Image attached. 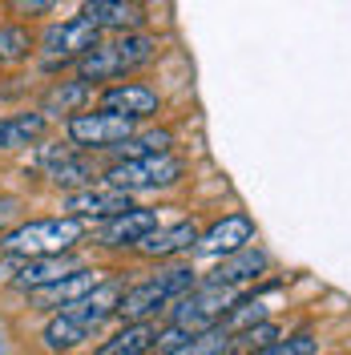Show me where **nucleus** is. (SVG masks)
<instances>
[{
	"label": "nucleus",
	"mask_w": 351,
	"mask_h": 355,
	"mask_svg": "<svg viewBox=\"0 0 351 355\" xmlns=\"http://www.w3.org/2000/svg\"><path fill=\"white\" fill-rule=\"evenodd\" d=\"M121 295H126V283H121V279H105L101 287H93L89 295H81L77 303L61 307L41 331L44 347H49V352H73V347H81L105 319H117Z\"/></svg>",
	"instance_id": "nucleus-1"
},
{
	"label": "nucleus",
	"mask_w": 351,
	"mask_h": 355,
	"mask_svg": "<svg viewBox=\"0 0 351 355\" xmlns=\"http://www.w3.org/2000/svg\"><path fill=\"white\" fill-rule=\"evenodd\" d=\"M194 287H198V270L190 263L162 266L150 279L126 287L121 303H117V319H121V323H150L154 315L170 311L186 291H194Z\"/></svg>",
	"instance_id": "nucleus-2"
},
{
	"label": "nucleus",
	"mask_w": 351,
	"mask_h": 355,
	"mask_svg": "<svg viewBox=\"0 0 351 355\" xmlns=\"http://www.w3.org/2000/svg\"><path fill=\"white\" fill-rule=\"evenodd\" d=\"M89 222L81 218H33L12 226L8 234H0V250L17 254V259H49V254H69L73 246L85 239Z\"/></svg>",
	"instance_id": "nucleus-3"
},
{
	"label": "nucleus",
	"mask_w": 351,
	"mask_h": 355,
	"mask_svg": "<svg viewBox=\"0 0 351 355\" xmlns=\"http://www.w3.org/2000/svg\"><path fill=\"white\" fill-rule=\"evenodd\" d=\"M157 57V41L150 33H121L113 41H101L93 53H85L77 61V77L81 81H113V77H126L133 69L150 65Z\"/></svg>",
	"instance_id": "nucleus-4"
},
{
	"label": "nucleus",
	"mask_w": 351,
	"mask_h": 355,
	"mask_svg": "<svg viewBox=\"0 0 351 355\" xmlns=\"http://www.w3.org/2000/svg\"><path fill=\"white\" fill-rule=\"evenodd\" d=\"M242 291L234 287H210V283H198L194 291H186L174 307L166 311L170 315V327H182V331H206V327H219L226 323V315L239 307Z\"/></svg>",
	"instance_id": "nucleus-5"
},
{
	"label": "nucleus",
	"mask_w": 351,
	"mask_h": 355,
	"mask_svg": "<svg viewBox=\"0 0 351 355\" xmlns=\"http://www.w3.org/2000/svg\"><path fill=\"white\" fill-rule=\"evenodd\" d=\"M186 174L182 157L174 154H150V157H126V162H113L110 170L101 174L105 186H117L126 194H150V190H166L178 186Z\"/></svg>",
	"instance_id": "nucleus-6"
},
{
	"label": "nucleus",
	"mask_w": 351,
	"mask_h": 355,
	"mask_svg": "<svg viewBox=\"0 0 351 355\" xmlns=\"http://www.w3.org/2000/svg\"><path fill=\"white\" fill-rule=\"evenodd\" d=\"M137 121L133 117H121V113H110V110H93V113H73L65 121V133L77 150H113L121 141H130Z\"/></svg>",
	"instance_id": "nucleus-7"
},
{
	"label": "nucleus",
	"mask_w": 351,
	"mask_h": 355,
	"mask_svg": "<svg viewBox=\"0 0 351 355\" xmlns=\"http://www.w3.org/2000/svg\"><path fill=\"white\" fill-rule=\"evenodd\" d=\"M37 166L44 170V178H49L57 190H69V194L89 190V186L101 182V170L93 166V157H85L73 141H69V146H41V150H37Z\"/></svg>",
	"instance_id": "nucleus-8"
},
{
	"label": "nucleus",
	"mask_w": 351,
	"mask_h": 355,
	"mask_svg": "<svg viewBox=\"0 0 351 355\" xmlns=\"http://www.w3.org/2000/svg\"><path fill=\"white\" fill-rule=\"evenodd\" d=\"M101 44V28H93L89 21L73 17V21H57L41 33V53H44V69L69 65L81 61L85 53H93Z\"/></svg>",
	"instance_id": "nucleus-9"
},
{
	"label": "nucleus",
	"mask_w": 351,
	"mask_h": 355,
	"mask_svg": "<svg viewBox=\"0 0 351 355\" xmlns=\"http://www.w3.org/2000/svg\"><path fill=\"white\" fill-rule=\"evenodd\" d=\"M250 243H255V218L242 214V210H234V214H222L214 226L202 230L194 254H202V259H226V254L246 250Z\"/></svg>",
	"instance_id": "nucleus-10"
},
{
	"label": "nucleus",
	"mask_w": 351,
	"mask_h": 355,
	"mask_svg": "<svg viewBox=\"0 0 351 355\" xmlns=\"http://www.w3.org/2000/svg\"><path fill=\"white\" fill-rule=\"evenodd\" d=\"M133 210V198L117 186H89V190H77V194H65V214L69 218H81V222H110L117 214Z\"/></svg>",
	"instance_id": "nucleus-11"
},
{
	"label": "nucleus",
	"mask_w": 351,
	"mask_h": 355,
	"mask_svg": "<svg viewBox=\"0 0 351 355\" xmlns=\"http://www.w3.org/2000/svg\"><path fill=\"white\" fill-rule=\"evenodd\" d=\"M266 270H271V254H266L263 246H246V250H239V254H226V259H219L210 275H202V283H210V287H234V291H242L246 283L263 279Z\"/></svg>",
	"instance_id": "nucleus-12"
},
{
	"label": "nucleus",
	"mask_w": 351,
	"mask_h": 355,
	"mask_svg": "<svg viewBox=\"0 0 351 355\" xmlns=\"http://www.w3.org/2000/svg\"><path fill=\"white\" fill-rule=\"evenodd\" d=\"M105 283V275L97 270V266H77V270H69L65 279H57V283H49V287L33 291L28 295V303L37 311H61L69 303H77L81 295H89L93 287H101Z\"/></svg>",
	"instance_id": "nucleus-13"
},
{
	"label": "nucleus",
	"mask_w": 351,
	"mask_h": 355,
	"mask_svg": "<svg viewBox=\"0 0 351 355\" xmlns=\"http://www.w3.org/2000/svg\"><path fill=\"white\" fill-rule=\"evenodd\" d=\"M81 21H89L101 33H117L121 37V33H142L146 12L133 0H85L81 4Z\"/></svg>",
	"instance_id": "nucleus-14"
},
{
	"label": "nucleus",
	"mask_w": 351,
	"mask_h": 355,
	"mask_svg": "<svg viewBox=\"0 0 351 355\" xmlns=\"http://www.w3.org/2000/svg\"><path fill=\"white\" fill-rule=\"evenodd\" d=\"M157 89L142 85V81H117L110 85L101 97H97V110H110V113H121V117H133V121H146L157 113Z\"/></svg>",
	"instance_id": "nucleus-15"
},
{
	"label": "nucleus",
	"mask_w": 351,
	"mask_h": 355,
	"mask_svg": "<svg viewBox=\"0 0 351 355\" xmlns=\"http://www.w3.org/2000/svg\"><path fill=\"white\" fill-rule=\"evenodd\" d=\"M198 239H202V226L190 218V222H174V226H157V230H150L133 250H137L142 259H174V254L194 250Z\"/></svg>",
	"instance_id": "nucleus-16"
},
{
	"label": "nucleus",
	"mask_w": 351,
	"mask_h": 355,
	"mask_svg": "<svg viewBox=\"0 0 351 355\" xmlns=\"http://www.w3.org/2000/svg\"><path fill=\"white\" fill-rule=\"evenodd\" d=\"M77 259L73 254H49V259H17V270H12V283L8 287L24 291V295H33V291L49 287V283H57V279H65L69 270H77Z\"/></svg>",
	"instance_id": "nucleus-17"
},
{
	"label": "nucleus",
	"mask_w": 351,
	"mask_h": 355,
	"mask_svg": "<svg viewBox=\"0 0 351 355\" xmlns=\"http://www.w3.org/2000/svg\"><path fill=\"white\" fill-rule=\"evenodd\" d=\"M150 230H157V210H150V206H133V210H126V214H117V218H110L101 230H97V246H137Z\"/></svg>",
	"instance_id": "nucleus-18"
},
{
	"label": "nucleus",
	"mask_w": 351,
	"mask_h": 355,
	"mask_svg": "<svg viewBox=\"0 0 351 355\" xmlns=\"http://www.w3.org/2000/svg\"><path fill=\"white\" fill-rule=\"evenodd\" d=\"M157 352V327L154 323H121L93 355H150Z\"/></svg>",
	"instance_id": "nucleus-19"
},
{
	"label": "nucleus",
	"mask_w": 351,
	"mask_h": 355,
	"mask_svg": "<svg viewBox=\"0 0 351 355\" xmlns=\"http://www.w3.org/2000/svg\"><path fill=\"white\" fill-rule=\"evenodd\" d=\"M49 130V117L41 110L37 113H12V117H0V150H24L33 141H41Z\"/></svg>",
	"instance_id": "nucleus-20"
},
{
	"label": "nucleus",
	"mask_w": 351,
	"mask_h": 355,
	"mask_svg": "<svg viewBox=\"0 0 351 355\" xmlns=\"http://www.w3.org/2000/svg\"><path fill=\"white\" fill-rule=\"evenodd\" d=\"M89 97H93V85H89V81H81V77H77V81H57V85L44 89L41 113H44V117H61V113H69V117H73V113L81 110Z\"/></svg>",
	"instance_id": "nucleus-21"
},
{
	"label": "nucleus",
	"mask_w": 351,
	"mask_h": 355,
	"mask_svg": "<svg viewBox=\"0 0 351 355\" xmlns=\"http://www.w3.org/2000/svg\"><path fill=\"white\" fill-rule=\"evenodd\" d=\"M230 352H234V335L219 323V327L194 331L190 339H182L178 347H170V352H162V355H230Z\"/></svg>",
	"instance_id": "nucleus-22"
},
{
	"label": "nucleus",
	"mask_w": 351,
	"mask_h": 355,
	"mask_svg": "<svg viewBox=\"0 0 351 355\" xmlns=\"http://www.w3.org/2000/svg\"><path fill=\"white\" fill-rule=\"evenodd\" d=\"M174 150V133L170 130H150V133H133L130 141L113 146V154H121L117 162L126 157H150V154H170Z\"/></svg>",
	"instance_id": "nucleus-23"
},
{
	"label": "nucleus",
	"mask_w": 351,
	"mask_h": 355,
	"mask_svg": "<svg viewBox=\"0 0 351 355\" xmlns=\"http://www.w3.org/2000/svg\"><path fill=\"white\" fill-rule=\"evenodd\" d=\"M33 33L21 24H0V65H21L33 57Z\"/></svg>",
	"instance_id": "nucleus-24"
},
{
	"label": "nucleus",
	"mask_w": 351,
	"mask_h": 355,
	"mask_svg": "<svg viewBox=\"0 0 351 355\" xmlns=\"http://www.w3.org/2000/svg\"><path fill=\"white\" fill-rule=\"evenodd\" d=\"M279 339H283V327H279L275 319H266V323H255V327L234 331V352H259V347H271V343H279Z\"/></svg>",
	"instance_id": "nucleus-25"
},
{
	"label": "nucleus",
	"mask_w": 351,
	"mask_h": 355,
	"mask_svg": "<svg viewBox=\"0 0 351 355\" xmlns=\"http://www.w3.org/2000/svg\"><path fill=\"white\" fill-rule=\"evenodd\" d=\"M12 222L21 226V198L0 194V234H8V230H12Z\"/></svg>",
	"instance_id": "nucleus-26"
},
{
	"label": "nucleus",
	"mask_w": 351,
	"mask_h": 355,
	"mask_svg": "<svg viewBox=\"0 0 351 355\" xmlns=\"http://www.w3.org/2000/svg\"><path fill=\"white\" fill-rule=\"evenodd\" d=\"M4 4H8L12 12H21V17H44L57 0H4Z\"/></svg>",
	"instance_id": "nucleus-27"
}]
</instances>
